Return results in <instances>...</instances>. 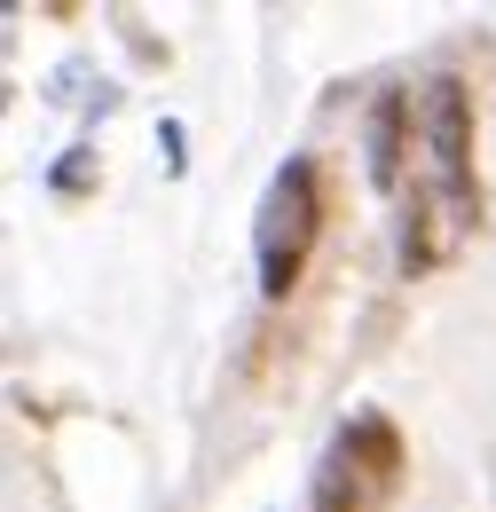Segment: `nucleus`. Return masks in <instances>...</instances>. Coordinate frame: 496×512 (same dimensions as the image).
I'll list each match as a JSON object with an SVG mask.
<instances>
[{
    "mask_svg": "<svg viewBox=\"0 0 496 512\" xmlns=\"http://www.w3.org/2000/svg\"><path fill=\"white\" fill-rule=\"evenodd\" d=\"M402 481H410V449L394 434V418L355 410L315 465V512H386L402 497Z\"/></svg>",
    "mask_w": 496,
    "mask_h": 512,
    "instance_id": "f03ea898",
    "label": "nucleus"
},
{
    "mask_svg": "<svg viewBox=\"0 0 496 512\" xmlns=\"http://www.w3.org/2000/svg\"><path fill=\"white\" fill-rule=\"evenodd\" d=\"M481 237V174H473V95L465 79L418 87V134L402 174V276H434Z\"/></svg>",
    "mask_w": 496,
    "mask_h": 512,
    "instance_id": "f257e3e1",
    "label": "nucleus"
},
{
    "mask_svg": "<svg viewBox=\"0 0 496 512\" xmlns=\"http://www.w3.org/2000/svg\"><path fill=\"white\" fill-rule=\"evenodd\" d=\"M95 174H103V166H95V150H71V158L56 166V190H63V197H79L87 182H95Z\"/></svg>",
    "mask_w": 496,
    "mask_h": 512,
    "instance_id": "39448f33",
    "label": "nucleus"
},
{
    "mask_svg": "<svg viewBox=\"0 0 496 512\" xmlns=\"http://www.w3.org/2000/svg\"><path fill=\"white\" fill-rule=\"evenodd\" d=\"M323 221H331L323 166H315V158H292V166L268 182V197H260V229H252V260H260V292H268V300H292V292H300Z\"/></svg>",
    "mask_w": 496,
    "mask_h": 512,
    "instance_id": "7ed1b4c3",
    "label": "nucleus"
},
{
    "mask_svg": "<svg viewBox=\"0 0 496 512\" xmlns=\"http://www.w3.org/2000/svg\"><path fill=\"white\" fill-rule=\"evenodd\" d=\"M410 134H418V95L386 87V95L371 103V134H363V142H371V182L386 197H402V174H410L402 150H410Z\"/></svg>",
    "mask_w": 496,
    "mask_h": 512,
    "instance_id": "20e7f679",
    "label": "nucleus"
}]
</instances>
